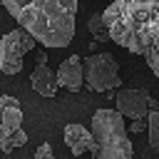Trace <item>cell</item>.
Wrapping results in <instances>:
<instances>
[{
    "label": "cell",
    "mask_w": 159,
    "mask_h": 159,
    "mask_svg": "<svg viewBox=\"0 0 159 159\" xmlns=\"http://www.w3.org/2000/svg\"><path fill=\"white\" fill-rule=\"evenodd\" d=\"M20 30L45 47H67L75 37L77 0H0Z\"/></svg>",
    "instance_id": "cell-1"
},
{
    "label": "cell",
    "mask_w": 159,
    "mask_h": 159,
    "mask_svg": "<svg viewBox=\"0 0 159 159\" xmlns=\"http://www.w3.org/2000/svg\"><path fill=\"white\" fill-rule=\"evenodd\" d=\"M159 15V0H114L102 12L107 37L132 55H142V45L152 20Z\"/></svg>",
    "instance_id": "cell-2"
},
{
    "label": "cell",
    "mask_w": 159,
    "mask_h": 159,
    "mask_svg": "<svg viewBox=\"0 0 159 159\" xmlns=\"http://www.w3.org/2000/svg\"><path fill=\"white\" fill-rule=\"evenodd\" d=\"M89 132L94 142V159H132L134 147L117 109H97L92 114Z\"/></svg>",
    "instance_id": "cell-3"
},
{
    "label": "cell",
    "mask_w": 159,
    "mask_h": 159,
    "mask_svg": "<svg viewBox=\"0 0 159 159\" xmlns=\"http://www.w3.org/2000/svg\"><path fill=\"white\" fill-rule=\"evenodd\" d=\"M82 77L92 92H109V89H119V84H122L119 65L109 52L84 57L82 60Z\"/></svg>",
    "instance_id": "cell-4"
},
{
    "label": "cell",
    "mask_w": 159,
    "mask_h": 159,
    "mask_svg": "<svg viewBox=\"0 0 159 159\" xmlns=\"http://www.w3.org/2000/svg\"><path fill=\"white\" fill-rule=\"evenodd\" d=\"M37 40L25 32V30H10L0 37V70L5 75H17L22 70V57L25 52L35 50Z\"/></svg>",
    "instance_id": "cell-5"
},
{
    "label": "cell",
    "mask_w": 159,
    "mask_h": 159,
    "mask_svg": "<svg viewBox=\"0 0 159 159\" xmlns=\"http://www.w3.org/2000/svg\"><path fill=\"white\" fill-rule=\"evenodd\" d=\"M149 92L147 89H119L114 94V102H117V112L119 117L124 119H132V122H139V119H147L149 117Z\"/></svg>",
    "instance_id": "cell-6"
},
{
    "label": "cell",
    "mask_w": 159,
    "mask_h": 159,
    "mask_svg": "<svg viewBox=\"0 0 159 159\" xmlns=\"http://www.w3.org/2000/svg\"><path fill=\"white\" fill-rule=\"evenodd\" d=\"M22 129V109L20 102L10 94H0V139Z\"/></svg>",
    "instance_id": "cell-7"
},
{
    "label": "cell",
    "mask_w": 159,
    "mask_h": 159,
    "mask_svg": "<svg viewBox=\"0 0 159 159\" xmlns=\"http://www.w3.org/2000/svg\"><path fill=\"white\" fill-rule=\"evenodd\" d=\"M55 77H57V87H65L70 92H80V87L84 82V77H82V60L77 55L67 57L60 65V70L55 72Z\"/></svg>",
    "instance_id": "cell-8"
},
{
    "label": "cell",
    "mask_w": 159,
    "mask_h": 159,
    "mask_svg": "<svg viewBox=\"0 0 159 159\" xmlns=\"http://www.w3.org/2000/svg\"><path fill=\"white\" fill-rule=\"evenodd\" d=\"M65 144L70 147V152H72L75 157H80V154L94 149L92 132L84 129L82 124H67V127H65Z\"/></svg>",
    "instance_id": "cell-9"
},
{
    "label": "cell",
    "mask_w": 159,
    "mask_h": 159,
    "mask_svg": "<svg viewBox=\"0 0 159 159\" xmlns=\"http://www.w3.org/2000/svg\"><path fill=\"white\" fill-rule=\"evenodd\" d=\"M30 84L42 97H55L57 94V77L47 65H35V70L30 72Z\"/></svg>",
    "instance_id": "cell-10"
},
{
    "label": "cell",
    "mask_w": 159,
    "mask_h": 159,
    "mask_svg": "<svg viewBox=\"0 0 159 159\" xmlns=\"http://www.w3.org/2000/svg\"><path fill=\"white\" fill-rule=\"evenodd\" d=\"M142 57L147 60L152 72L159 77V15L152 20V25L147 30V37H144V45H142Z\"/></svg>",
    "instance_id": "cell-11"
},
{
    "label": "cell",
    "mask_w": 159,
    "mask_h": 159,
    "mask_svg": "<svg viewBox=\"0 0 159 159\" xmlns=\"http://www.w3.org/2000/svg\"><path fill=\"white\" fill-rule=\"evenodd\" d=\"M87 30L92 32V40L94 42H107L109 37H107V27H104V22H102V12H94L89 20H87Z\"/></svg>",
    "instance_id": "cell-12"
},
{
    "label": "cell",
    "mask_w": 159,
    "mask_h": 159,
    "mask_svg": "<svg viewBox=\"0 0 159 159\" xmlns=\"http://www.w3.org/2000/svg\"><path fill=\"white\" fill-rule=\"evenodd\" d=\"M147 134H149V147L159 152V109L149 112L147 117Z\"/></svg>",
    "instance_id": "cell-13"
},
{
    "label": "cell",
    "mask_w": 159,
    "mask_h": 159,
    "mask_svg": "<svg viewBox=\"0 0 159 159\" xmlns=\"http://www.w3.org/2000/svg\"><path fill=\"white\" fill-rule=\"evenodd\" d=\"M22 144H27V132L17 129V132H12V134L0 139V152H12V149H17Z\"/></svg>",
    "instance_id": "cell-14"
},
{
    "label": "cell",
    "mask_w": 159,
    "mask_h": 159,
    "mask_svg": "<svg viewBox=\"0 0 159 159\" xmlns=\"http://www.w3.org/2000/svg\"><path fill=\"white\" fill-rule=\"evenodd\" d=\"M35 159H55V154H52V147H50L47 142H42V144L35 149Z\"/></svg>",
    "instance_id": "cell-15"
},
{
    "label": "cell",
    "mask_w": 159,
    "mask_h": 159,
    "mask_svg": "<svg viewBox=\"0 0 159 159\" xmlns=\"http://www.w3.org/2000/svg\"><path fill=\"white\" fill-rule=\"evenodd\" d=\"M144 127H147V119H139V122H132V124H129V129H127V132H142V129H144Z\"/></svg>",
    "instance_id": "cell-16"
},
{
    "label": "cell",
    "mask_w": 159,
    "mask_h": 159,
    "mask_svg": "<svg viewBox=\"0 0 159 159\" xmlns=\"http://www.w3.org/2000/svg\"><path fill=\"white\" fill-rule=\"evenodd\" d=\"M35 65H47V52H35Z\"/></svg>",
    "instance_id": "cell-17"
}]
</instances>
